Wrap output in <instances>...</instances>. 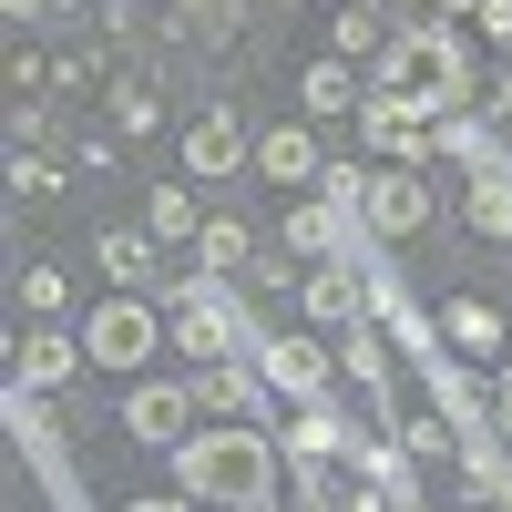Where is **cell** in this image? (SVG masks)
<instances>
[{
  "mask_svg": "<svg viewBox=\"0 0 512 512\" xmlns=\"http://www.w3.org/2000/svg\"><path fill=\"white\" fill-rule=\"evenodd\" d=\"M502 338H512V318L492 308V297H472V287L441 297V349H461L472 369H502Z\"/></svg>",
  "mask_w": 512,
  "mask_h": 512,
  "instance_id": "obj_16",
  "label": "cell"
},
{
  "mask_svg": "<svg viewBox=\"0 0 512 512\" xmlns=\"http://www.w3.org/2000/svg\"><path fill=\"white\" fill-rule=\"evenodd\" d=\"M11 308L21 318H62L72 308V277L52 267V256H21V267H11Z\"/></svg>",
  "mask_w": 512,
  "mask_h": 512,
  "instance_id": "obj_27",
  "label": "cell"
},
{
  "mask_svg": "<svg viewBox=\"0 0 512 512\" xmlns=\"http://www.w3.org/2000/svg\"><path fill=\"white\" fill-rule=\"evenodd\" d=\"M390 431H400V451L420 461V472H451V461H461V431H451L441 410H410V400H400V410H390Z\"/></svg>",
  "mask_w": 512,
  "mask_h": 512,
  "instance_id": "obj_26",
  "label": "cell"
},
{
  "mask_svg": "<svg viewBox=\"0 0 512 512\" xmlns=\"http://www.w3.org/2000/svg\"><path fill=\"white\" fill-rule=\"evenodd\" d=\"M297 318L308 328H359L369 318V287H359V256H328V267H308V287H297Z\"/></svg>",
  "mask_w": 512,
  "mask_h": 512,
  "instance_id": "obj_15",
  "label": "cell"
},
{
  "mask_svg": "<svg viewBox=\"0 0 512 512\" xmlns=\"http://www.w3.org/2000/svg\"><path fill=\"white\" fill-rule=\"evenodd\" d=\"M164 21H175L185 52H236V31L256 21V0H164Z\"/></svg>",
  "mask_w": 512,
  "mask_h": 512,
  "instance_id": "obj_19",
  "label": "cell"
},
{
  "mask_svg": "<svg viewBox=\"0 0 512 512\" xmlns=\"http://www.w3.org/2000/svg\"><path fill=\"white\" fill-rule=\"evenodd\" d=\"M236 287H246V297H297V287H308V256H297V246H267Z\"/></svg>",
  "mask_w": 512,
  "mask_h": 512,
  "instance_id": "obj_29",
  "label": "cell"
},
{
  "mask_svg": "<svg viewBox=\"0 0 512 512\" xmlns=\"http://www.w3.org/2000/svg\"><path fill=\"white\" fill-rule=\"evenodd\" d=\"M175 461V492H195L205 512H267L277 502V472H287V451L267 420H205V431L185 451H164Z\"/></svg>",
  "mask_w": 512,
  "mask_h": 512,
  "instance_id": "obj_1",
  "label": "cell"
},
{
  "mask_svg": "<svg viewBox=\"0 0 512 512\" xmlns=\"http://www.w3.org/2000/svg\"><path fill=\"white\" fill-rule=\"evenodd\" d=\"M72 328H82V349H93V369H113V379H134L154 349H175V338H164V297H144V287H103Z\"/></svg>",
  "mask_w": 512,
  "mask_h": 512,
  "instance_id": "obj_4",
  "label": "cell"
},
{
  "mask_svg": "<svg viewBox=\"0 0 512 512\" xmlns=\"http://www.w3.org/2000/svg\"><path fill=\"white\" fill-rule=\"evenodd\" d=\"M390 512H441V502H431V492H410V502H390Z\"/></svg>",
  "mask_w": 512,
  "mask_h": 512,
  "instance_id": "obj_36",
  "label": "cell"
},
{
  "mask_svg": "<svg viewBox=\"0 0 512 512\" xmlns=\"http://www.w3.org/2000/svg\"><path fill=\"white\" fill-rule=\"evenodd\" d=\"M369 82H390V93H410L431 123H461V113H482V52L461 41V21H400L390 31V52L369 62Z\"/></svg>",
  "mask_w": 512,
  "mask_h": 512,
  "instance_id": "obj_2",
  "label": "cell"
},
{
  "mask_svg": "<svg viewBox=\"0 0 512 512\" xmlns=\"http://www.w3.org/2000/svg\"><path fill=\"white\" fill-rule=\"evenodd\" d=\"M0 410H11V441H21L31 461H62V431H72V420H62V390H11Z\"/></svg>",
  "mask_w": 512,
  "mask_h": 512,
  "instance_id": "obj_24",
  "label": "cell"
},
{
  "mask_svg": "<svg viewBox=\"0 0 512 512\" xmlns=\"http://www.w3.org/2000/svg\"><path fill=\"white\" fill-rule=\"evenodd\" d=\"M205 216H216V205H205V185H195V175H164V185L144 195V226H154L164 246H175V256L205 236Z\"/></svg>",
  "mask_w": 512,
  "mask_h": 512,
  "instance_id": "obj_22",
  "label": "cell"
},
{
  "mask_svg": "<svg viewBox=\"0 0 512 512\" xmlns=\"http://www.w3.org/2000/svg\"><path fill=\"white\" fill-rule=\"evenodd\" d=\"M359 144H369L379 164H431V154H441V123L420 113L410 93H390V82H369V103H359Z\"/></svg>",
  "mask_w": 512,
  "mask_h": 512,
  "instance_id": "obj_9",
  "label": "cell"
},
{
  "mask_svg": "<svg viewBox=\"0 0 512 512\" xmlns=\"http://www.w3.org/2000/svg\"><path fill=\"white\" fill-rule=\"evenodd\" d=\"M72 164H93V175H123V134H72Z\"/></svg>",
  "mask_w": 512,
  "mask_h": 512,
  "instance_id": "obj_33",
  "label": "cell"
},
{
  "mask_svg": "<svg viewBox=\"0 0 512 512\" xmlns=\"http://www.w3.org/2000/svg\"><path fill=\"white\" fill-rule=\"evenodd\" d=\"M492 420L512 431V369H492Z\"/></svg>",
  "mask_w": 512,
  "mask_h": 512,
  "instance_id": "obj_35",
  "label": "cell"
},
{
  "mask_svg": "<svg viewBox=\"0 0 512 512\" xmlns=\"http://www.w3.org/2000/svg\"><path fill=\"white\" fill-rule=\"evenodd\" d=\"M287 82H297V113H308V123H338V113L369 103V62H349V52H308Z\"/></svg>",
  "mask_w": 512,
  "mask_h": 512,
  "instance_id": "obj_13",
  "label": "cell"
},
{
  "mask_svg": "<svg viewBox=\"0 0 512 512\" xmlns=\"http://www.w3.org/2000/svg\"><path fill=\"white\" fill-rule=\"evenodd\" d=\"M82 93H113L103 52H62V62H52V103H82Z\"/></svg>",
  "mask_w": 512,
  "mask_h": 512,
  "instance_id": "obj_30",
  "label": "cell"
},
{
  "mask_svg": "<svg viewBox=\"0 0 512 512\" xmlns=\"http://www.w3.org/2000/svg\"><path fill=\"white\" fill-rule=\"evenodd\" d=\"M11 93H21V103H52V62H41L31 41H21V52H11Z\"/></svg>",
  "mask_w": 512,
  "mask_h": 512,
  "instance_id": "obj_32",
  "label": "cell"
},
{
  "mask_svg": "<svg viewBox=\"0 0 512 512\" xmlns=\"http://www.w3.org/2000/svg\"><path fill=\"white\" fill-rule=\"evenodd\" d=\"M431 216H441V195H431V175H420V164H369V185H359V226H369L379 246L420 236Z\"/></svg>",
  "mask_w": 512,
  "mask_h": 512,
  "instance_id": "obj_8",
  "label": "cell"
},
{
  "mask_svg": "<svg viewBox=\"0 0 512 512\" xmlns=\"http://www.w3.org/2000/svg\"><path fill=\"white\" fill-rule=\"evenodd\" d=\"M195 400H205V420H267V431H277V390H267V369H256V359L195 369Z\"/></svg>",
  "mask_w": 512,
  "mask_h": 512,
  "instance_id": "obj_14",
  "label": "cell"
},
{
  "mask_svg": "<svg viewBox=\"0 0 512 512\" xmlns=\"http://www.w3.org/2000/svg\"><path fill=\"white\" fill-rule=\"evenodd\" d=\"M164 256H175V246H164L154 226H103L93 236V267H103V287H164Z\"/></svg>",
  "mask_w": 512,
  "mask_h": 512,
  "instance_id": "obj_17",
  "label": "cell"
},
{
  "mask_svg": "<svg viewBox=\"0 0 512 512\" xmlns=\"http://www.w3.org/2000/svg\"><path fill=\"white\" fill-rule=\"evenodd\" d=\"M349 431H359V420L338 400H297L287 410V472H297V461H349Z\"/></svg>",
  "mask_w": 512,
  "mask_h": 512,
  "instance_id": "obj_20",
  "label": "cell"
},
{
  "mask_svg": "<svg viewBox=\"0 0 512 512\" xmlns=\"http://www.w3.org/2000/svg\"><path fill=\"white\" fill-rule=\"evenodd\" d=\"M175 175H195V185L256 175V134L236 123V103H205V113H185V134H175Z\"/></svg>",
  "mask_w": 512,
  "mask_h": 512,
  "instance_id": "obj_7",
  "label": "cell"
},
{
  "mask_svg": "<svg viewBox=\"0 0 512 512\" xmlns=\"http://www.w3.org/2000/svg\"><path fill=\"white\" fill-rule=\"evenodd\" d=\"M256 185H277V205L328 185V154H318L308 123H267V134H256Z\"/></svg>",
  "mask_w": 512,
  "mask_h": 512,
  "instance_id": "obj_12",
  "label": "cell"
},
{
  "mask_svg": "<svg viewBox=\"0 0 512 512\" xmlns=\"http://www.w3.org/2000/svg\"><path fill=\"white\" fill-rule=\"evenodd\" d=\"M482 512H512V502H482Z\"/></svg>",
  "mask_w": 512,
  "mask_h": 512,
  "instance_id": "obj_38",
  "label": "cell"
},
{
  "mask_svg": "<svg viewBox=\"0 0 512 512\" xmlns=\"http://www.w3.org/2000/svg\"><path fill=\"white\" fill-rule=\"evenodd\" d=\"M154 297H164V338H175V359H185V369L246 359V349H256V328H267V318L236 297V277H205V267H175Z\"/></svg>",
  "mask_w": 512,
  "mask_h": 512,
  "instance_id": "obj_3",
  "label": "cell"
},
{
  "mask_svg": "<svg viewBox=\"0 0 512 512\" xmlns=\"http://www.w3.org/2000/svg\"><path fill=\"white\" fill-rule=\"evenodd\" d=\"M123 512H205V502H195V492H134Z\"/></svg>",
  "mask_w": 512,
  "mask_h": 512,
  "instance_id": "obj_34",
  "label": "cell"
},
{
  "mask_svg": "<svg viewBox=\"0 0 512 512\" xmlns=\"http://www.w3.org/2000/svg\"><path fill=\"white\" fill-rule=\"evenodd\" d=\"M390 31H400V11H390V0H338V21H328V52H349V62H379V52H390Z\"/></svg>",
  "mask_w": 512,
  "mask_h": 512,
  "instance_id": "obj_25",
  "label": "cell"
},
{
  "mask_svg": "<svg viewBox=\"0 0 512 512\" xmlns=\"http://www.w3.org/2000/svg\"><path fill=\"white\" fill-rule=\"evenodd\" d=\"M72 185V154H41V144H11V195L21 205H52Z\"/></svg>",
  "mask_w": 512,
  "mask_h": 512,
  "instance_id": "obj_28",
  "label": "cell"
},
{
  "mask_svg": "<svg viewBox=\"0 0 512 512\" xmlns=\"http://www.w3.org/2000/svg\"><path fill=\"white\" fill-rule=\"evenodd\" d=\"M82 369H93V349H82L72 318H31V328H11V390H72Z\"/></svg>",
  "mask_w": 512,
  "mask_h": 512,
  "instance_id": "obj_10",
  "label": "cell"
},
{
  "mask_svg": "<svg viewBox=\"0 0 512 512\" xmlns=\"http://www.w3.org/2000/svg\"><path fill=\"white\" fill-rule=\"evenodd\" d=\"M256 256H267V236H256L246 216H205V236L175 256V267H205V277H246Z\"/></svg>",
  "mask_w": 512,
  "mask_h": 512,
  "instance_id": "obj_21",
  "label": "cell"
},
{
  "mask_svg": "<svg viewBox=\"0 0 512 512\" xmlns=\"http://www.w3.org/2000/svg\"><path fill=\"white\" fill-rule=\"evenodd\" d=\"M277 246H297L308 267H328V256H359V246H369V226H359V205H338V195H287Z\"/></svg>",
  "mask_w": 512,
  "mask_h": 512,
  "instance_id": "obj_11",
  "label": "cell"
},
{
  "mask_svg": "<svg viewBox=\"0 0 512 512\" xmlns=\"http://www.w3.org/2000/svg\"><path fill=\"white\" fill-rule=\"evenodd\" d=\"M195 431H205L195 379H134V390H123V441L134 451H185Z\"/></svg>",
  "mask_w": 512,
  "mask_h": 512,
  "instance_id": "obj_6",
  "label": "cell"
},
{
  "mask_svg": "<svg viewBox=\"0 0 512 512\" xmlns=\"http://www.w3.org/2000/svg\"><path fill=\"white\" fill-rule=\"evenodd\" d=\"M461 11H472V0H451V21H461Z\"/></svg>",
  "mask_w": 512,
  "mask_h": 512,
  "instance_id": "obj_37",
  "label": "cell"
},
{
  "mask_svg": "<svg viewBox=\"0 0 512 512\" xmlns=\"http://www.w3.org/2000/svg\"><path fill=\"white\" fill-rule=\"evenodd\" d=\"M103 123H113L123 144H144L154 123H164V72H134V62H123V72H113V93H103Z\"/></svg>",
  "mask_w": 512,
  "mask_h": 512,
  "instance_id": "obj_23",
  "label": "cell"
},
{
  "mask_svg": "<svg viewBox=\"0 0 512 512\" xmlns=\"http://www.w3.org/2000/svg\"><path fill=\"white\" fill-rule=\"evenodd\" d=\"M0 21L31 41V31H62V21H72V0H0Z\"/></svg>",
  "mask_w": 512,
  "mask_h": 512,
  "instance_id": "obj_31",
  "label": "cell"
},
{
  "mask_svg": "<svg viewBox=\"0 0 512 512\" xmlns=\"http://www.w3.org/2000/svg\"><path fill=\"white\" fill-rule=\"evenodd\" d=\"M256 369H267V390L297 410V400H338V338H318V328H256V349H246Z\"/></svg>",
  "mask_w": 512,
  "mask_h": 512,
  "instance_id": "obj_5",
  "label": "cell"
},
{
  "mask_svg": "<svg viewBox=\"0 0 512 512\" xmlns=\"http://www.w3.org/2000/svg\"><path fill=\"white\" fill-rule=\"evenodd\" d=\"M390 359H400V349H390L369 318H359V328H338V379H349V390H369V420H390V410H400V400H390Z\"/></svg>",
  "mask_w": 512,
  "mask_h": 512,
  "instance_id": "obj_18",
  "label": "cell"
},
{
  "mask_svg": "<svg viewBox=\"0 0 512 512\" xmlns=\"http://www.w3.org/2000/svg\"><path fill=\"white\" fill-rule=\"evenodd\" d=\"M256 11H277V0H256Z\"/></svg>",
  "mask_w": 512,
  "mask_h": 512,
  "instance_id": "obj_39",
  "label": "cell"
}]
</instances>
